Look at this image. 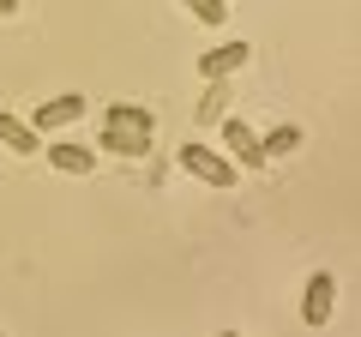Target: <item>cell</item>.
I'll return each instance as SVG.
<instances>
[{"label": "cell", "mask_w": 361, "mask_h": 337, "mask_svg": "<svg viewBox=\"0 0 361 337\" xmlns=\"http://www.w3.org/2000/svg\"><path fill=\"white\" fill-rule=\"evenodd\" d=\"M180 168H187L193 181L217 187V193H235V157L211 151V145H180Z\"/></svg>", "instance_id": "obj_1"}, {"label": "cell", "mask_w": 361, "mask_h": 337, "mask_svg": "<svg viewBox=\"0 0 361 337\" xmlns=\"http://www.w3.org/2000/svg\"><path fill=\"white\" fill-rule=\"evenodd\" d=\"M217 127H223V145H229V157H235V163H241V168H265V163H271V157H265V145H259V133L247 127V121L223 115Z\"/></svg>", "instance_id": "obj_2"}, {"label": "cell", "mask_w": 361, "mask_h": 337, "mask_svg": "<svg viewBox=\"0 0 361 337\" xmlns=\"http://www.w3.org/2000/svg\"><path fill=\"white\" fill-rule=\"evenodd\" d=\"M331 307H337V277H331V271H313V277H307V301H301V319L319 331V325L331 319Z\"/></svg>", "instance_id": "obj_3"}, {"label": "cell", "mask_w": 361, "mask_h": 337, "mask_svg": "<svg viewBox=\"0 0 361 337\" xmlns=\"http://www.w3.org/2000/svg\"><path fill=\"white\" fill-rule=\"evenodd\" d=\"M78 115H85V97L66 91V97H49V103H37V121H30V127H37V133H61V127H73Z\"/></svg>", "instance_id": "obj_4"}, {"label": "cell", "mask_w": 361, "mask_h": 337, "mask_svg": "<svg viewBox=\"0 0 361 337\" xmlns=\"http://www.w3.org/2000/svg\"><path fill=\"white\" fill-rule=\"evenodd\" d=\"M97 151H109V157H133V163H139V157L151 151V133H133V127H109V121H103V133H97Z\"/></svg>", "instance_id": "obj_5"}, {"label": "cell", "mask_w": 361, "mask_h": 337, "mask_svg": "<svg viewBox=\"0 0 361 337\" xmlns=\"http://www.w3.org/2000/svg\"><path fill=\"white\" fill-rule=\"evenodd\" d=\"M0 145H6L13 157H37V151H42V133L30 127V121H18V115L0 109Z\"/></svg>", "instance_id": "obj_6"}, {"label": "cell", "mask_w": 361, "mask_h": 337, "mask_svg": "<svg viewBox=\"0 0 361 337\" xmlns=\"http://www.w3.org/2000/svg\"><path fill=\"white\" fill-rule=\"evenodd\" d=\"M247 54H253L247 42H223V49L199 54V73H205V78H229V73H241V66H247Z\"/></svg>", "instance_id": "obj_7"}, {"label": "cell", "mask_w": 361, "mask_h": 337, "mask_svg": "<svg viewBox=\"0 0 361 337\" xmlns=\"http://www.w3.org/2000/svg\"><path fill=\"white\" fill-rule=\"evenodd\" d=\"M42 151H49V163L61 175H90L97 168V145H42Z\"/></svg>", "instance_id": "obj_8"}, {"label": "cell", "mask_w": 361, "mask_h": 337, "mask_svg": "<svg viewBox=\"0 0 361 337\" xmlns=\"http://www.w3.org/2000/svg\"><path fill=\"white\" fill-rule=\"evenodd\" d=\"M103 121H109V127H133V133H151L157 127V115H151V109H139V103H109Z\"/></svg>", "instance_id": "obj_9"}, {"label": "cell", "mask_w": 361, "mask_h": 337, "mask_svg": "<svg viewBox=\"0 0 361 337\" xmlns=\"http://www.w3.org/2000/svg\"><path fill=\"white\" fill-rule=\"evenodd\" d=\"M223 103H229V85H223V78H205V103H199V121H205V127H217V121H223Z\"/></svg>", "instance_id": "obj_10"}, {"label": "cell", "mask_w": 361, "mask_h": 337, "mask_svg": "<svg viewBox=\"0 0 361 337\" xmlns=\"http://www.w3.org/2000/svg\"><path fill=\"white\" fill-rule=\"evenodd\" d=\"M259 145H265V157H289V151L301 145V127H295V121H289V127H271Z\"/></svg>", "instance_id": "obj_11"}, {"label": "cell", "mask_w": 361, "mask_h": 337, "mask_svg": "<svg viewBox=\"0 0 361 337\" xmlns=\"http://www.w3.org/2000/svg\"><path fill=\"white\" fill-rule=\"evenodd\" d=\"M180 6H187L199 25H223V18H229V0H180Z\"/></svg>", "instance_id": "obj_12"}, {"label": "cell", "mask_w": 361, "mask_h": 337, "mask_svg": "<svg viewBox=\"0 0 361 337\" xmlns=\"http://www.w3.org/2000/svg\"><path fill=\"white\" fill-rule=\"evenodd\" d=\"M18 13V0H0V18H13Z\"/></svg>", "instance_id": "obj_13"}]
</instances>
